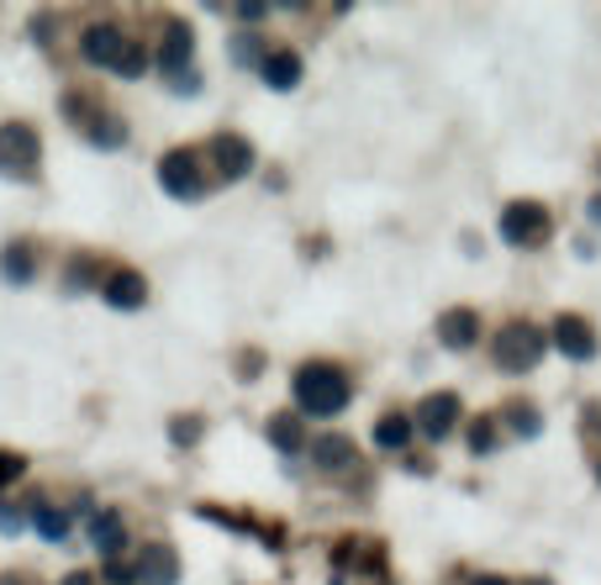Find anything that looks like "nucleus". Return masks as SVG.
Masks as SVG:
<instances>
[{
  "label": "nucleus",
  "instance_id": "f257e3e1",
  "mask_svg": "<svg viewBox=\"0 0 601 585\" xmlns=\"http://www.w3.org/2000/svg\"><path fill=\"white\" fill-rule=\"evenodd\" d=\"M290 396H296V412L301 416H337L354 396V380L343 375L337 365H301L296 380H290Z\"/></svg>",
  "mask_w": 601,
  "mask_h": 585
},
{
  "label": "nucleus",
  "instance_id": "f03ea898",
  "mask_svg": "<svg viewBox=\"0 0 601 585\" xmlns=\"http://www.w3.org/2000/svg\"><path fill=\"white\" fill-rule=\"evenodd\" d=\"M37 170H43V138H37V127L6 122L0 127V180L26 185V180H37Z\"/></svg>",
  "mask_w": 601,
  "mask_h": 585
},
{
  "label": "nucleus",
  "instance_id": "7ed1b4c3",
  "mask_svg": "<svg viewBox=\"0 0 601 585\" xmlns=\"http://www.w3.org/2000/svg\"><path fill=\"white\" fill-rule=\"evenodd\" d=\"M544 348L549 343H544V333L533 322H506L502 333H496V343H491V359H496L502 375H528V369H538Z\"/></svg>",
  "mask_w": 601,
  "mask_h": 585
},
{
  "label": "nucleus",
  "instance_id": "20e7f679",
  "mask_svg": "<svg viewBox=\"0 0 601 585\" xmlns=\"http://www.w3.org/2000/svg\"><path fill=\"white\" fill-rule=\"evenodd\" d=\"M502 238L512 248H544L554 238L549 206H538V201H512L502 212Z\"/></svg>",
  "mask_w": 601,
  "mask_h": 585
},
{
  "label": "nucleus",
  "instance_id": "39448f33",
  "mask_svg": "<svg viewBox=\"0 0 601 585\" xmlns=\"http://www.w3.org/2000/svg\"><path fill=\"white\" fill-rule=\"evenodd\" d=\"M159 185H164L174 201H201L206 195V174H201V159L191 148H169L159 159Z\"/></svg>",
  "mask_w": 601,
  "mask_h": 585
},
{
  "label": "nucleus",
  "instance_id": "423d86ee",
  "mask_svg": "<svg viewBox=\"0 0 601 585\" xmlns=\"http://www.w3.org/2000/svg\"><path fill=\"white\" fill-rule=\"evenodd\" d=\"M454 422H459V396L454 390H433V396H422L417 412H411V427H417L422 438H433V443L449 438Z\"/></svg>",
  "mask_w": 601,
  "mask_h": 585
},
{
  "label": "nucleus",
  "instance_id": "0eeeda50",
  "mask_svg": "<svg viewBox=\"0 0 601 585\" xmlns=\"http://www.w3.org/2000/svg\"><path fill=\"white\" fill-rule=\"evenodd\" d=\"M127 48H132V37H127L121 26H111V22H96V26L79 32V53H85V64H96V69L117 74V64H121V53Z\"/></svg>",
  "mask_w": 601,
  "mask_h": 585
},
{
  "label": "nucleus",
  "instance_id": "6e6552de",
  "mask_svg": "<svg viewBox=\"0 0 601 585\" xmlns=\"http://www.w3.org/2000/svg\"><path fill=\"white\" fill-rule=\"evenodd\" d=\"M554 348L565 354V359H576V365H586V359H597V327L586 317H554Z\"/></svg>",
  "mask_w": 601,
  "mask_h": 585
},
{
  "label": "nucleus",
  "instance_id": "1a4fd4ad",
  "mask_svg": "<svg viewBox=\"0 0 601 585\" xmlns=\"http://www.w3.org/2000/svg\"><path fill=\"white\" fill-rule=\"evenodd\" d=\"M138 585H180V554L169 543H143V554L132 560Z\"/></svg>",
  "mask_w": 601,
  "mask_h": 585
},
{
  "label": "nucleus",
  "instance_id": "9d476101",
  "mask_svg": "<svg viewBox=\"0 0 601 585\" xmlns=\"http://www.w3.org/2000/svg\"><path fill=\"white\" fill-rule=\"evenodd\" d=\"M212 164H217L222 180H243V174L254 170V143L238 138V132H217L212 138Z\"/></svg>",
  "mask_w": 601,
  "mask_h": 585
},
{
  "label": "nucleus",
  "instance_id": "9b49d317",
  "mask_svg": "<svg viewBox=\"0 0 601 585\" xmlns=\"http://www.w3.org/2000/svg\"><path fill=\"white\" fill-rule=\"evenodd\" d=\"M100 295H106L111 312H138V306L148 301V280L138 274V269H111L106 285H100Z\"/></svg>",
  "mask_w": 601,
  "mask_h": 585
},
{
  "label": "nucleus",
  "instance_id": "f8f14e48",
  "mask_svg": "<svg viewBox=\"0 0 601 585\" xmlns=\"http://www.w3.org/2000/svg\"><path fill=\"white\" fill-rule=\"evenodd\" d=\"M191 53H195V32L185 22H169L164 26V43H159V53H153V58H159V69H164L169 79H174V74H185V69H191Z\"/></svg>",
  "mask_w": 601,
  "mask_h": 585
},
{
  "label": "nucleus",
  "instance_id": "ddd939ff",
  "mask_svg": "<svg viewBox=\"0 0 601 585\" xmlns=\"http://www.w3.org/2000/svg\"><path fill=\"white\" fill-rule=\"evenodd\" d=\"M475 338H481V317L470 306H449L438 317V343L443 348H475Z\"/></svg>",
  "mask_w": 601,
  "mask_h": 585
},
{
  "label": "nucleus",
  "instance_id": "4468645a",
  "mask_svg": "<svg viewBox=\"0 0 601 585\" xmlns=\"http://www.w3.org/2000/svg\"><path fill=\"white\" fill-rule=\"evenodd\" d=\"M90 543H96L100 560H121V549H127V522H121V512L90 517Z\"/></svg>",
  "mask_w": 601,
  "mask_h": 585
},
{
  "label": "nucleus",
  "instance_id": "2eb2a0df",
  "mask_svg": "<svg viewBox=\"0 0 601 585\" xmlns=\"http://www.w3.org/2000/svg\"><path fill=\"white\" fill-rule=\"evenodd\" d=\"M0 280L6 285H32L37 280V248L32 243H6V253H0Z\"/></svg>",
  "mask_w": 601,
  "mask_h": 585
},
{
  "label": "nucleus",
  "instance_id": "dca6fc26",
  "mask_svg": "<svg viewBox=\"0 0 601 585\" xmlns=\"http://www.w3.org/2000/svg\"><path fill=\"white\" fill-rule=\"evenodd\" d=\"M259 79H265L269 90H296L301 85V53H265V64H259Z\"/></svg>",
  "mask_w": 601,
  "mask_h": 585
},
{
  "label": "nucleus",
  "instance_id": "f3484780",
  "mask_svg": "<svg viewBox=\"0 0 601 585\" xmlns=\"http://www.w3.org/2000/svg\"><path fill=\"white\" fill-rule=\"evenodd\" d=\"M269 443H275L280 454H301V448H307V416L301 412L269 416Z\"/></svg>",
  "mask_w": 601,
  "mask_h": 585
},
{
  "label": "nucleus",
  "instance_id": "a211bd4d",
  "mask_svg": "<svg viewBox=\"0 0 601 585\" xmlns=\"http://www.w3.org/2000/svg\"><path fill=\"white\" fill-rule=\"evenodd\" d=\"M32 528H37V538H49V543H64L74 528V512L49 507V501H32Z\"/></svg>",
  "mask_w": 601,
  "mask_h": 585
},
{
  "label": "nucleus",
  "instance_id": "6ab92c4d",
  "mask_svg": "<svg viewBox=\"0 0 601 585\" xmlns=\"http://www.w3.org/2000/svg\"><path fill=\"white\" fill-rule=\"evenodd\" d=\"M85 138L96 148H127V122L121 117H111V111H96V117H85Z\"/></svg>",
  "mask_w": 601,
  "mask_h": 585
},
{
  "label": "nucleus",
  "instance_id": "aec40b11",
  "mask_svg": "<svg viewBox=\"0 0 601 585\" xmlns=\"http://www.w3.org/2000/svg\"><path fill=\"white\" fill-rule=\"evenodd\" d=\"M312 459H316V469L337 475V469H348V464H354V443L337 438V433H328V438H316V443H312Z\"/></svg>",
  "mask_w": 601,
  "mask_h": 585
},
{
  "label": "nucleus",
  "instance_id": "412c9836",
  "mask_svg": "<svg viewBox=\"0 0 601 585\" xmlns=\"http://www.w3.org/2000/svg\"><path fill=\"white\" fill-rule=\"evenodd\" d=\"M411 433H417V427H411V416H401V412H385L380 422H375V443H380L385 454H401L411 443Z\"/></svg>",
  "mask_w": 601,
  "mask_h": 585
},
{
  "label": "nucleus",
  "instance_id": "4be33fe9",
  "mask_svg": "<svg viewBox=\"0 0 601 585\" xmlns=\"http://www.w3.org/2000/svg\"><path fill=\"white\" fill-rule=\"evenodd\" d=\"M506 427H512L517 438H538V433H544V416L517 401V407H506Z\"/></svg>",
  "mask_w": 601,
  "mask_h": 585
},
{
  "label": "nucleus",
  "instance_id": "5701e85b",
  "mask_svg": "<svg viewBox=\"0 0 601 585\" xmlns=\"http://www.w3.org/2000/svg\"><path fill=\"white\" fill-rule=\"evenodd\" d=\"M233 64H265V43H259V32H238V37H233Z\"/></svg>",
  "mask_w": 601,
  "mask_h": 585
},
{
  "label": "nucleus",
  "instance_id": "b1692460",
  "mask_svg": "<svg viewBox=\"0 0 601 585\" xmlns=\"http://www.w3.org/2000/svg\"><path fill=\"white\" fill-rule=\"evenodd\" d=\"M143 69H148V48H138V43H132V48L121 53L117 74H121V79H143Z\"/></svg>",
  "mask_w": 601,
  "mask_h": 585
},
{
  "label": "nucleus",
  "instance_id": "393cba45",
  "mask_svg": "<svg viewBox=\"0 0 601 585\" xmlns=\"http://www.w3.org/2000/svg\"><path fill=\"white\" fill-rule=\"evenodd\" d=\"M470 448H475V454H491V448H496V422H470Z\"/></svg>",
  "mask_w": 601,
  "mask_h": 585
},
{
  "label": "nucleus",
  "instance_id": "a878e982",
  "mask_svg": "<svg viewBox=\"0 0 601 585\" xmlns=\"http://www.w3.org/2000/svg\"><path fill=\"white\" fill-rule=\"evenodd\" d=\"M169 438L180 443V448H191V443L201 438V416H180V422L169 427Z\"/></svg>",
  "mask_w": 601,
  "mask_h": 585
},
{
  "label": "nucleus",
  "instance_id": "bb28decb",
  "mask_svg": "<svg viewBox=\"0 0 601 585\" xmlns=\"http://www.w3.org/2000/svg\"><path fill=\"white\" fill-rule=\"evenodd\" d=\"M100 575H106V585H138V575H132V564L127 560H106Z\"/></svg>",
  "mask_w": 601,
  "mask_h": 585
},
{
  "label": "nucleus",
  "instance_id": "cd10ccee",
  "mask_svg": "<svg viewBox=\"0 0 601 585\" xmlns=\"http://www.w3.org/2000/svg\"><path fill=\"white\" fill-rule=\"evenodd\" d=\"M22 475H26L22 454H0V486H11V480H22Z\"/></svg>",
  "mask_w": 601,
  "mask_h": 585
},
{
  "label": "nucleus",
  "instance_id": "c85d7f7f",
  "mask_svg": "<svg viewBox=\"0 0 601 585\" xmlns=\"http://www.w3.org/2000/svg\"><path fill=\"white\" fill-rule=\"evenodd\" d=\"M90 274H96V259H74L64 280H69V291H85V280H90Z\"/></svg>",
  "mask_w": 601,
  "mask_h": 585
},
{
  "label": "nucleus",
  "instance_id": "c756f323",
  "mask_svg": "<svg viewBox=\"0 0 601 585\" xmlns=\"http://www.w3.org/2000/svg\"><path fill=\"white\" fill-rule=\"evenodd\" d=\"M169 85H174V90H180V96H195V90H201V79H195L191 69H185V74H174V79H169Z\"/></svg>",
  "mask_w": 601,
  "mask_h": 585
},
{
  "label": "nucleus",
  "instance_id": "7c9ffc66",
  "mask_svg": "<svg viewBox=\"0 0 601 585\" xmlns=\"http://www.w3.org/2000/svg\"><path fill=\"white\" fill-rule=\"evenodd\" d=\"M0 528H6V533H17V528H22V517L11 512V507H6V501H0Z\"/></svg>",
  "mask_w": 601,
  "mask_h": 585
},
{
  "label": "nucleus",
  "instance_id": "2f4dec72",
  "mask_svg": "<svg viewBox=\"0 0 601 585\" xmlns=\"http://www.w3.org/2000/svg\"><path fill=\"white\" fill-rule=\"evenodd\" d=\"M64 585H96V575H85V570H69V575H64Z\"/></svg>",
  "mask_w": 601,
  "mask_h": 585
},
{
  "label": "nucleus",
  "instance_id": "473e14b6",
  "mask_svg": "<svg viewBox=\"0 0 601 585\" xmlns=\"http://www.w3.org/2000/svg\"><path fill=\"white\" fill-rule=\"evenodd\" d=\"M475 585H512V581H502V575H481Z\"/></svg>",
  "mask_w": 601,
  "mask_h": 585
},
{
  "label": "nucleus",
  "instance_id": "72a5a7b5",
  "mask_svg": "<svg viewBox=\"0 0 601 585\" xmlns=\"http://www.w3.org/2000/svg\"><path fill=\"white\" fill-rule=\"evenodd\" d=\"M591 221H597V227H601V195H597V201H591Z\"/></svg>",
  "mask_w": 601,
  "mask_h": 585
},
{
  "label": "nucleus",
  "instance_id": "f704fd0d",
  "mask_svg": "<svg viewBox=\"0 0 601 585\" xmlns=\"http://www.w3.org/2000/svg\"><path fill=\"white\" fill-rule=\"evenodd\" d=\"M0 585H22V575H6V581H0Z\"/></svg>",
  "mask_w": 601,
  "mask_h": 585
},
{
  "label": "nucleus",
  "instance_id": "c9c22d12",
  "mask_svg": "<svg viewBox=\"0 0 601 585\" xmlns=\"http://www.w3.org/2000/svg\"><path fill=\"white\" fill-rule=\"evenodd\" d=\"M528 585H549V581H528Z\"/></svg>",
  "mask_w": 601,
  "mask_h": 585
},
{
  "label": "nucleus",
  "instance_id": "e433bc0d",
  "mask_svg": "<svg viewBox=\"0 0 601 585\" xmlns=\"http://www.w3.org/2000/svg\"><path fill=\"white\" fill-rule=\"evenodd\" d=\"M597 480H601V464H597Z\"/></svg>",
  "mask_w": 601,
  "mask_h": 585
}]
</instances>
